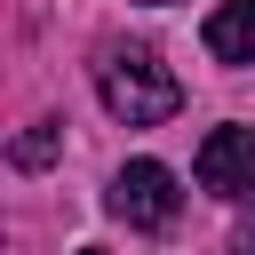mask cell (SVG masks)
<instances>
[{
  "mask_svg": "<svg viewBox=\"0 0 255 255\" xmlns=\"http://www.w3.org/2000/svg\"><path fill=\"white\" fill-rule=\"evenodd\" d=\"M96 88H104V112L128 120V128H159V120H175V104H183L175 72H167L151 48H112V56L96 64Z\"/></svg>",
  "mask_w": 255,
  "mask_h": 255,
  "instance_id": "6da1fadb",
  "label": "cell"
},
{
  "mask_svg": "<svg viewBox=\"0 0 255 255\" xmlns=\"http://www.w3.org/2000/svg\"><path fill=\"white\" fill-rule=\"evenodd\" d=\"M175 167H159V159H128L120 175H112V191H104V207L120 215V223H135V231H159V223H175Z\"/></svg>",
  "mask_w": 255,
  "mask_h": 255,
  "instance_id": "7a4b0ae2",
  "label": "cell"
},
{
  "mask_svg": "<svg viewBox=\"0 0 255 255\" xmlns=\"http://www.w3.org/2000/svg\"><path fill=\"white\" fill-rule=\"evenodd\" d=\"M199 191H223V199H247L255 191V128H215L191 159Z\"/></svg>",
  "mask_w": 255,
  "mask_h": 255,
  "instance_id": "3957f363",
  "label": "cell"
},
{
  "mask_svg": "<svg viewBox=\"0 0 255 255\" xmlns=\"http://www.w3.org/2000/svg\"><path fill=\"white\" fill-rule=\"evenodd\" d=\"M207 56L215 64H255V0H223L207 24H199Z\"/></svg>",
  "mask_w": 255,
  "mask_h": 255,
  "instance_id": "277c9868",
  "label": "cell"
},
{
  "mask_svg": "<svg viewBox=\"0 0 255 255\" xmlns=\"http://www.w3.org/2000/svg\"><path fill=\"white\" fill-rule=\"evenodd\" d=\"M56 143H64V128H56V120H32V128L8 143V159H16V167H48V159H56Z\"/></svg>",
  "mask_w": 255,
  "mask_h": 255,
  "instance_id": "5b68a950",
  "label": "cell"
},
{
  "mask_svg": "<svg viewBox=\"0 0 255 255\" xmlns=\"http://www.w3.org/2000/svg\"><path fill=\"white\" fill-rule=\"evenodd\" d=\"M239 255H255V207H247V231H239Z\"/></svg>",
  "mask_w": 255,
  "mask_h": 255,
  "instance_id": "8992f818",
  "label": "cell"
},
{
  "mask_svg": "<svg viewBox=\"0 0 255 255\" xmlns=\"http://www.w3.org/2000/svg\"><path fill=\"white\" fill-rule=\"evenodd\" d=\"M80 255H104V247H80Z\"/></svg>",
  "mask_w": 255,
  "mask_h": 255,
  "instance_id": "52a82bcc",
  "label": "cell"
},
{
  "mask_svg": "<svg viewBox=\"0 0 255 255\" xmlns=\"http://www.w3.org/2000/svg\"><path fill=\"white\" fill-rule=\"evenodd\" d=\"M151 8H167V0H151Z\"/></svg>",
  "mask_w": 255,
  "mask_h": 255,
  "instance_id": "ba28073f",
  "label": "cell"
}]
</instances>
